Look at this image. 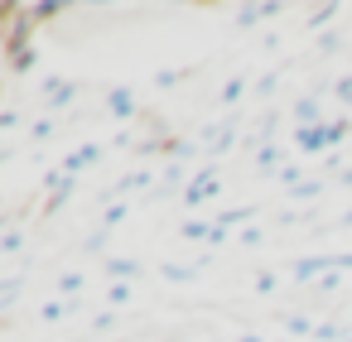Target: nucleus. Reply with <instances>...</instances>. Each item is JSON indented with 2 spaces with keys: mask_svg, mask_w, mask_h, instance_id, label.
Wrapping results in <instances>:
<instances>
[{
  "mask_svg": "<svg viewBox=\"0 0 352 342\" xmlns=\"http://www.w3.org/2000/svg\"><path fill=\"white\" fill-rule=\"evenodd\" d=\"M212 193H217V174H212V169H203V174H198V183H188L184 203L193 207V203H203V198H212Z\"/></svg>",
  "mask_w": 352,
  "mask_h": 342,
  "instance_id": "1",
  "label": "nucleus"
},
{
  "mask_svg": "<svg viewBox=\"0 0 352 342\" xmlns=\"http://www.w3.org/2000/svg\"><path fill=\"white\" fill-rule=\"evenodd\" d=\"M294 145L299 150H328V130L323 126H299L294 130Z\"/></svg>",
  "mask_w": 352,
  "mask_h": 342,
  "instance_id": "2",
  "label": "nucleus"
},
{
  "mask_svg": "<svg viewBox=\"0 0 352 342\" xmlns=\"http://www.w3.org/2000/svg\"><path fill=\"white\" fill-rule=\"evenodd\" d=\"M92 159H102V145H82L78 155H68V159H63V179H73V174H78V169H87Z\"/></svg>",
  "mask_w": 352,
  "mask_h": 342,
  "instance_id": "3",
  "label": "nucleus"
},
{
  "mask_svg": "<svg viewBox=\"0 0 352 342\" xmlns=\"http://www.w3.org/2000/svg\"><path fill=\"white\" fill-rule=\"evenodd\" d=\"M294 116L309 121V126H318V102H314V97H299V102H294Z\"/></svg>",
  "mask_w": 352,
  "mask_h": 342,
  "instance_id": "4",
  "label": "nucleus"
},
{
  "mask_svg": "<svg viewBox=\"0 0 352 342\" xmlns=\"http://www.w3.org/2000/svg\"><path fill=\"white\" fill-rule=\"evenodd\" d=\"M58 10H68V5H58V0H39V5H30V20H54Z\"/></svg>",
  "mask_w": 352,
  "mask_h": 342,
  "instance_id": "5",
  "label": "nucleus"
},
{
  "mask_svg": "<svg viewBox=\"0 0 352 342\" xmlns=\"http://www.w3.org/2000/svg\"><path fill=\"white\" fill-rule=\"evenodd\" d=\"M107 275H121V280H131V275H140V265H135V260H107Z\"/></svg>",
  "mask_w": 352,
  "mask_h": 342,
  "instance_id": "6",
  "label": "nucleus"
},
{
  "mask_svg": "<svg viewBox=\"0 0 352 342\" xmlns=\"http://www.w3.org/2000/svg\"><path fill=\"white\" fill-rule=\"evenodd\" d=\"M193 275H198L193 265H188V270H184V265H164V280H174V284H188Z\"/></svg>",
  "mask_w": 352,
  "mask_h": 342,
  "instance_id": "7",
  "label": "nucleus"
},
{
  "mask_svg": "<svg viewBox=\"0 0 352 342\" xmlns=\"http://www.w3.org/2000/svg\"><path fill=\"white\" fill-rule=\"evenodd\" d=\"M323 130H328V145L347 140V121H323Z\"/></svg>",
  "mask_w": 352,
  "mask_h": 342,
  "instance_id": "8",
  "label": "nucleus"
},
{
  "mask_svg": "<svg viewBox=\"0 0 352 342\" xmlns=\"http://www.w3.org/2000/svg\"><path fill=\"white\" fill-rule=\"evenodd\" d=\"M111 111L116 116H131V92H111Z\"/></svg>",
  "mask_w": 352,
  "mask_h": 342,
  "instance_id": "9",
  "label": "nucleus"
},
{
  "mask_svg": "<svg viewBox=\"0 0 352 342\" xmlns=\"http://www.w3.org/2000/svg\"><path fill=\"white\" fill-rule=\"evenodd\" d=\"M63 313H68V304H44V308H39V318H44V323H58Z\"/></svg>",
  "mask_w": 352,
  "mask_h": 342,
  "instance_id": "10",
  "label": "nucleus"
},
{
  "mask_svg": "<svg viewBox=\"0 0 352 342\" xmlns=\"http://www.w3.org/2000/svg\"><path fill=\"white\" fill-rule=\"evenodd\" d=\"M78 289H82V275H63L58 280V294H78Z\"/></svg>",
  "mask_w": 352,
  "mask_h": 342,
  "instance_id": "11",
  "label": "nucleus"
},
{
  "mask_svg": "<svg viewBox=\"0 0 352 342\" xmlns=\"http://www.w3.org/2000/svg\"><path fill=\"white\" fill-rule=\"evenodd\" d=\"M333 10H338V5H318V15H314V20H309V25H314V30H323V25H328V20H333Z\"/></svg>",
  "mask_w": 352,
  "mask_h": 342,
  "instance_id": "12",
  "label": "nucleus"
},
{
  "mask_svg": "<svg viewBox=\"0 0 352 342\" xmlns=\"http://www.w3.org/2000/svg\"><path fill=\"white\" fill-rule=\"evenodd\" d=\"M121 217H126V207H121V203H111V207H107V212H102V222H107V227H116V222H121Z\"/></svg>",
  "mask_w": 352,
  "mask_h": 342,
  "instance_id": "13",
  "label": "nucleus"
},
{
  "mask_svg": "<svg viewBox=\"0 0 352 342\" xmlns=\"http://www.w3.org/2000/svg\"><path fill=\"white\" fill-rule=\"evenodd\" d=\"M184 236H212L208 222H184Z\"/></svg>",
  "mask_w": 352,
  "mask_h": 342,
  "instance_id": "14",
  "label": "nucleus"
},
{
  "mask_svg": "<svg viewBox=\"0 0 352 342\" xmlns=\"http://www.w3.org/2000/svg\"><path fill=\"white\" fill-rule=\"evenodd\" d=\"M20 246H25V236H20V231H10L6 241H0V251H20Z\"/></svg>",
  "mask_w": 352,
  "mask_h": 342,
  "instance_id": "15",
  "label": "nucleus"
},
{
  "mask_svg": "<svg viewBox=\"0 0 352 342\" xmlns=\"http://www.w3.org/2000/svg\"><path fill=\"white\" fill-rule=\"evenodd\" d=\"M241 87H246V82H227V87H222V102H236V97H241Z\"/></svg>",
  "mask_w": 352,
  "mask_h": 342,
  "instance_id": "16",
  "label": "nucleus"
},
{
  "mask_svg": "<svg viewBox=\"0 0 352 342\" xmlns=\"http://www.w3.org/2000/svg\"><path fill=\"white\" fill-rule=\"evenodd\" d=\"M54 135V121H34V140H49Z\"/></svg>",
  "mask_w": 352,
  "mask_h": 342,
  "instance_id": "17",
  "label": "nucleus"
},
{
  "mask_svg": "<svg viewBox=\"0 0 352 342\" xmlns=\"http://www.w3.org/2000/svg\"><path fill=\"white\" fill-rule=\"evenodd\" d=\"M338 97H342V102H352V78H342V82H338Z\"/></svg>",
  "mask_w": 352,
  "mask_h": 342,
  "instance_id": "18",
  "label": "nucleus"
},
{
  "mask_svg": "<svg viewBox=\"0 0 352 342\" xmlns=\"http://www.w3.org/2000/svg\"><path fill=\"white\" fill-rule=\"evenodd\" d=\"M342 227H352V212H342Z\"/></svg>",
  "mask_w": 352,
  "mask_h": 342,
  "instance_id": "19",
  "label": "nucleus"
},
{
  "mask_svg": "<svg viewBox=\"0 0 352 342\" xmlns=\"http://www.w3.org/2000/svg\"><path fill=\"white\" fill-rule=\"evenodd\" d=\"M241 342H261V337H241Z\"/></svg>",
  "mask_w": 352,
  "mask_h": 342,
  "instance_id": "20",
  "label": "nucleus"
}]
</instances>
